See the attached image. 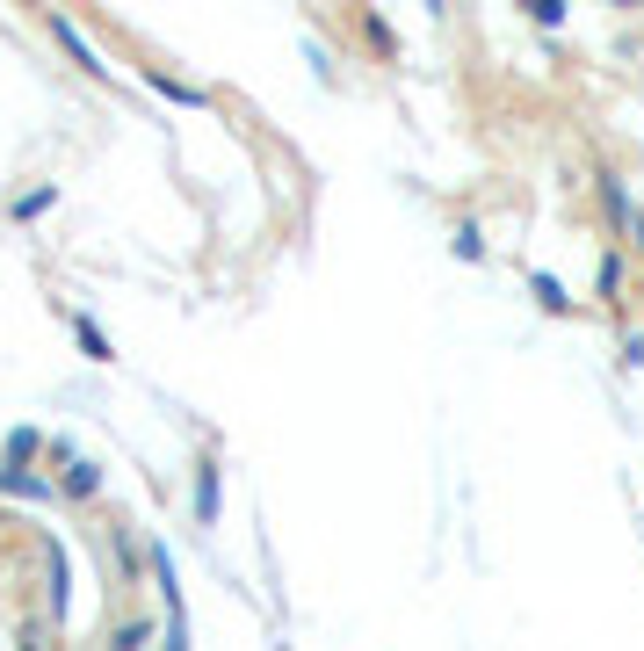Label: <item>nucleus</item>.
<instances>
[{"mask_svg": "<svg viewBox=\"0 0 644 651\" xmlns=\"http://www.w3.org/2000/svg\"><path fill=\"white\" fill-rule=\"evenodd\" d=\"M73 340L87 348V362H109V340H102V326H95V319H73Z\"/></svg>", "mask_w": 644, "mask_h": 651, "instance_id": "5", "label": "nucleus"}, {"mask_svg": "<svg viewBox=\"0 0 644 651\" xmlns=\"http://www.w3.org/2000/svg\"><path fill=\"white\" fill-rule=\"evenodd\" d=\"M529 290L543 297V312H565V304H572V297H565V283H558V275H543V268L529 275Z\"/></svg>", "mask_w": 644, "mask_h": 651, "instance_id": "4", "label": "nucleus"}, {"mask_svg": "<svg viewBox=\"0 0 644 651\" xmlns=\"http://www.w3.org/2000/svg\"><path fill=\"white\" fill-rule=\"evenodd\" d=\"M0 492H22V500H44V478H22V471H0Z\"/></svg>", "mask_w": 644, "mask_h": 651, "instance_id": "7", "label": "nucleus"}, {"mask_svg": "<svg viewBox=\"0 0 644 651\" xmlns=\"http://www.w3.org/2000/svg\"><path fill=\"white\" fill-rule=\"evenodd\" d=\"M630 232H637V246H644V217H637V210H630Z\"/></svg>", "mask_w": 644, "mask_h": 651, "instance_id": "10", "label": "nucleus"}, {"mask_svg": "<svg viewBox=\"0 0 644 651\" xmlns=\"http://www.w3.org/2000/svg\"><path fill=\"white\" fill-rule=\"evenodd\" d=\"M616 8H637V0H616Z\"/></svg>", "mask_w": 644, "mask_h": 651, "instance_id": "12", "label": "nucleus"}, {"mask_svg": "<svg viewBox=\"0 0 644 651\" xmlns=\"http://www.w3.org/2000/svg\"><path fill=\"white\" fill-rule=\"evenodd\" d=\"M456 254H464V261H478V254H485V239H478V225H464V232H456Z\"/></svg>", "mask_w": 644, "mask_h": 651, "instance_id": "9", "label": "nucleus"}, {"mask_svg": "<svg viewBox=\"0 0 644 651\" xmlns=\"http://www.w3.org/2000/svg\"><path fill=\"white\" fill-rule=\"evenodd\" d=\"M196 514L218 521V463H203V471H196Z\"/></svg>", "mask_w": 644, "mask_h": 651, "instance_id": "2", "label": "nucleus"}, {"mask_svg": "<svg viewBox=\"0 0 644 651\" xmlns=\"http://www.w3.org/2000/svg\"><path fill=\"white\" fill-rule=\"evenodd\" d=\"M37 8H51V0H37Z\"/></svg>", "mask_w": 644, "mask_h": 651, "instance_id": "13", "label": "nucleus"}, {"mask_svg": "<svg viewBox=\"0 0 644 651\" xmlns=\"http://www.w3.org/2000/svg\"><path fill=\"white\" fill-rule=\"evenodd\" d=\"M51 37H58V44L73 51V66H80V73H95V80H109V66L95 58V44H87V37H80V29H73L66 15H51Z\"/></svg>", "mask_w": 644, "mask_h": 651, "instance_id": "1", "label": "nucleus"}, {"mask_svg": "<svg viewBox=\"0 0 644 651\" xmlns=\"http://www.w3.org/2000/svg\"><path fill=\"white\" fill-rule=\"evenodd\" d=\"M427 8H435V15H442V0H427Z\"/></svg>", "mask_w": 644, "mask_h": 651, "instance_id": "11", "label": "nucleus"}, {"mask_svg": "<svg viewBox=\"0 0 644 651\" xmlns=\"http://www.w3.org/2000/svg\"><path fill=\"white\" fill-rule=\"evenodd\" d=\"M152 95H167V102H181V109H203V95L189 80H167V73H152Z\"/></svg>", "mask_w": 644, "mask_h": 651, "instance_id": "3", "label": "nucleus"}, {"mask_svg": "<svg viewBox=\"0 0 644 651\" xmlns=\"http://www.w3.org/2000/svg\"><path fill=\"white\" fill-rule=\"evenodd\" d=\"M514 8L529 15V22H543V29H558V22H565V0H514Z\"/></svg>", "mask_w": 644, "mask_h": 651, "instance_id": "6", "label": "nucleus"}, {"mask_svg": "<svg viewBox=\"0 0 644 651\" xmlns=\"http://www.w3.org/2000/svg\"><path fill=\"white\" fill-rule=\"evenodd\" d=\"M102 485V471H95V463H73V478H66V492H95Z\"/></svg>", "mask_w": 644, "mask_h": 651, "instance_id": "8", "label": "nucleus"}]
</instances>
